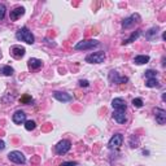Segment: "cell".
I'll list each match as a JSON object with an SVG mask.
<instances>
[{
	"label": "cell",
	"mask_w": 166,
	"mask_h": 166,
	"mask_svg": "<svg viewBox=\"0 0 166 166\" xmlns=\"http://www.w3.org/2000/svg\"><path fill=\"white\" fill-rule=\"evenodd\" d=\"M16 38L18 40H22L27 44H33L34 43V35L31 34V31L27 27H22L16 33Z\"/></svg>",
	"instance_id": "1"
},
{
	"label": "cell",
	"mask_w": 166,
	"mask_h": 166,
	"mask_svg": "<svg viewBox=\"0 0 166 166\" xmlns=\"http://www.w3.org/2000/svg\"><path fill=\"white\" fill-rule=\"evenodd\" d=\"M99 42L95 39H90V40H82L74 46L75 51H87V49H92L93 47H97Z\"/></svg>",
	"instance_id": "2"
},
{
	"label": "cell",
	"mask_w": 166,
	"mask_h": 166,
	"mask_svg": "<svg viewBox=\"0 0 166 166\" xmlns=\"http://www.w3.org/2000/svg\"><path fill=\"white\" fill-rule=\"evenodd\" d=\"M104 60H105L104 52H95L86 57V62H90V64H101V62H104Z\"/></svg>",
	"instance_id": "3"
},
{
	"label": "cell",
	"mask_w": 166,
	"mask_h": 166,
	"mask_svg": "<svg viewBox=\"0 0 166 166\" xmlns=\"http://www.w3.org/2000/svg\"><path fill=\"white\" fill-rule=\"evenodd\" d=\"M8 158H9L12 162L18 163V165H23V163L26 162L25 156H23L20 150H13V152H10L9 154H8Z\"/></svg>",
	"instance_id": "4"
},
{
	"label": "cell",
	"mask_w": 166,
	"mask_h": 166,
	"mask_svg": "<svg viewBox=\"0 0 166 166\" xmlns=\"http://www.w3.org/2000/svg\"><path fill=\"white\" fill-rule=\"evenodd\" d=\"M70 148H71V143H70L69 140H61V142L56 145L54 149H56L57 154H65V153H67L70 150Z\"/></svg>",
	"instance_id": "5"
},
{
	"label": "cell",
	"mask_w": 166,
	"mask_h": 166,
	"mask_svg": "<svg viewBox=\"0 0 166 166\" xmlns=\"http://www.w3.org/2000/svg\"><path fill=\"white\" fill-rule=\"evenodd\" d=\"M122 143H123V136H122V134H116L110 140H109L108 147H109V149H118V148L122 145Z\"/></svg>",
	"instance_id": "6"
},
{
	"label": "cell",
	"mask_w": 166,
	"mask_h": 166,
	"mask_svg": "<svg viewBox=\"0 0 166 166\" xmlns=\"http://www.w3.org/2000/svg\"><path fill=\"white\" fill-rule=\"evenodd\" d=\"M136 22H140V16L137 14V13H134V14H131L130 17L124 18L123 22H122V27H123V29H130L131 26H134Z\"/></svg>",
	"instance_id": "7"
},
{
	"label": "cell",
	"mask_w": 166,
	"mask_h": 166,
	"mask_svg": "<svg viewBox=\"0 0 166 166\" xmlns=\"http://www.w3.org/2000/svg\"><path fill=\"white\" fill-rule=\"evenodd\" d=\"M109 80H110V83H114V84H121V83H126L129 80V78L121 77L117 71H110L109 73Z\"/></svg>",
	"instance_id": "8"
},
{
	"label": "cell",
	"mask_w": 166,
	"mask_h": 166,
	"mask_svg": "<svg viewBox=\"0 0 166 166\" xmlns=\"http://www.w3.org/2000/svg\"><path fill=\"white\" fill-rule=\"evenodd\" d=\"M112 106L114 108V110H122V112H124V110H126V108H127V104H126V101H124L123 99L116 97V99H113V100H112Z\"/></svg>",
	"instance_id": "9"
},
{
	"label": "cell",
	"mask_w": 166,
	"mask_h": 166,
	"mask_svg": "<svg viewBox=\"0 0 166 166\" xmlns=\"http://www.w3.org/2000/svg\"><path fill=\"white\" fill-rule=\"evenodd\" d=\"M154 117H156V121H157L158 124H165L166 123V110L161 108H156L154 110Z\"/></svg>",
	"instance_id": "10"
},
{
	"label": "cell",
	"mask_w": 166,
	"mask_h": 166,
	"mask_svg": "<svg viewBox=\"0 0 166 166\" xmlns=\"http://www.w3.org/2000/svg\"><path fill=\"white\" fill-rule=\"evenodd\" d=\"M25 48L23 47H20V46H13L12 48H10V53H12L13 57H16V59H21V57L25 56Z\"/></svg>",
	"instance_id": "11"
},
{
	"label": "cell",
	"mask_w": 166,
	"mask_h": 166,
	"mask_svg": "<svg viewBox=\"0 0 166 166\" xmlns=\"http://www.w3.org/2000/svg\"><path fill=\"white\" fill-rule=\"evenodd\" d=\"M53 97L56 99V100L59 101H62V103H66V101H70L71 100V95H69V93L66 92H60V91H56V92H53Z\"/></svg>",
	"instance_id": "12"
},
{
	"label": "cell",
	"mask_w": 166,
	"mask_h": 166,
	"mask_svg": "<svg viewBox=\"0 0 166 166\" xmlns=\"http://www.w3.org/2000/svg\"><path fill=\"white\" fill-rule=\"evenodd\" d=\"M13 122L16 124H21L26 122V114L23 113L22 110H17L14 114H13Z\"/></svg>",
	"instance_id": "13"
},
{
	"label": "cell",
	"mask_w": 166,
	"mask_h": 166,
	"mask_svg": "<svg viewBox=\"0 0 166 166\" xmlns=\"http://www.w3.org/2000/svg\"><path fill=\"white\" fill-rule=\"evenodd\" d=\"M25 13V8H22V7H17V8H14L13 10H10V14H9V18L12 21H16V20H18V18L21 17V16Z\"/></svg>",
	"instance_id": "14"
},
{
	"label": "cell",
	"mask_w": 166,
	"mask_h": 166,
	"mask_svg": "<svg viewBox=\"0 0 166 166\" xmlns=\"http://www.w3.org/2000/svg\"><path fill=\"white\" fill-rule=\"evenodd\" d=\"M112 116H113L114 121L118 122V123H124V122H126V119H127L124 112H122V110H114Z\"/></svg>",
	"instance_id": "15"
},
{
	"label": "cell",
	"mask_w": 166,
	"mask_h": 166,
	"mask_svg": "<svg viewBox=\"0 0 166 166\" xmlns=\"http://www.w3.org/2000/svg\"><path fill=\"white\" fill-rule=\"evenodd\" d=\"M142 35V30H136V31H134V33L131 34V35H130V38H127V39H124L123 42H122V44H129V43H132V42L134 40H136L137 38H139V36Z\"/></svg>",
	"instance_id": "16"
},
{
	"label": "cell",
	"mask_w": 166,
	"mask_h": 166,
	"mask_svg": "<svg viewBox=\"0 0 166 166\" xmlns=\"http://www.w3.org/2000/svg\"><path fill=\"white\" fill-rule=\"evenodd\" d=\"M149 61V56H147V54H139V56H136L134 59V62L137 65H143V64H147V62Z\"/></svg>",
	"instance_id": "17"
},
{
	"label": "cell",
	"mask_w": 166,
	"mask_h": 166,
	"mask_svg": "<svg viewBox=\"0 0 166 166\" xmlns=\"http://www.w3.org/2000/svg\"><path fill=\"white\" fill-rule=\"evenodd\" d=\"M42 65H43V62H42V60H39V59H30L29 60V66H30L31 69H39V67H42Z\"/></svg>",
	"instance_id": "18"
},
{
	"label": "cell",
	"mask_w": 166,
	"mask_h": 166,
	"mask_svg": "<svg viewBox=\"0 0 166 166\" xmlns=\"http://www.w3.org/2000/svg\"><path fill=\"white\" fill-rule=\"evenodd\" d=\"M145 86L149 88H153V87H160V83H158V80L156 79H147V82H145Z\"/></svg>",
	"instance_id": "19"
},
{
	"label": "cell",
	"mask_w": 166,
	"mask_h": 166,
	"mask_svg": "<svg viewBox=\"0 0 166 166\" xmlns=\"http://www.w3.org/2000/svg\"><path fill=\"white\" fill-rule=\"evenodd\" d=\"M0 71L3 73L4 75H7V77H10V75L13 74V69L10 66H8V65H5V66H3L1 69H0Z\"/></svg>",
	"instance_id": "20"
},
{
	"label": "cell",
	"mask_w": 166,
	"mask_h": 166,
	"mask_svg": "<svg viewBox=\"0 0 166 166\" xmlns=\"http://www.w3.org/2000/svg\"><path fill=\"white\" fill-rule=\"evenodd\" d=\"M156 77H157V71H156V70L149 69L145 71V78H147V79H154Z\"/></svg>",
	"instance_id": "21"
},
{
	"label": "cell",
	"mask_w": 166,
	"mask_h": 166,
	"mask_svg": "<svg viewBox=\"0 0 166 166\" xmlns=\"http://www.w3.org/2000/svg\"><path fill=\"white\" fill-rule=\"evenodd\" d=\"M36 127V123L34 121H26L25 122V129L27 130V131H31V130H34Z\"/></svg>",
	"instance_id": "22"
},
{
	"label": "cell",
	"mask_w": 166,
	"mask_h": 166,
	"mask_svg": "<svg viewBox=\"0 0 166 166\" xmlns=\"http://www.w3.org/2000/svg\"><path fill=\"white\" fill-rule=\"evenodd\" d=\"M20 101H21L22 104H30L31 101H33V97H31L30 95H23L22 97L20 99Z\"/></svg>",
	"instance_id": "23"
},
{
	"label": "cell",
	"mask_w": 166,
	"mask_h": 166,
	"mask_svg": "<svg viewBox=\"0 0 166 166\" xmlns=\"http://www.w3.org/2000/svg\"><path fill=\"white\" fill-rule=\"evenodd\" d=\"M132 105L135 106V108H142L143 106V100L142 99H134V100H132Z\"/></svg>",
	"instance_id": "24"
},
{
	"label": "cell",
	"mask_w": 166,
	"mask_h": 166,
	"mask_svg": "<svg viewBox=\"0 0 166 166\" xmlns=\"http://www.w3.org/2000/svg\"><path fill=\"white\" fill-rule=\"evenodd\" d=\"M154 34H157V29L153 27V29H150V30L147 33V38L149 39V40H152V39H153V35H154Z\"/></svg>",
	"instance_id": "25"
},
{
	"label": "cell",
	"mask_w": 166,
	"mask_h": 166,
	"mask_svg": "<svg viewBox=\"0 0 166 166\" xmlns=\"http://www.w3.org/2000/svg\"><path fill=\"white\" fill-rule=\"evenodd\" d=\"M5 16V7L3 4H0V20H3Z\"/></svg>",
	"instance_id": "26"
},
{
	"label": "cell",
	"mask_w": 166,
	"mask_h": 166,
	"mask_svg": "<svg viewBox=\"0 0 166 166\" xmlns=\"http://www.w3.org/2000/svg\"><path fill=\"white\" fill-rule=\"evenodd\" d=\"M79 86H80V87H88V86H90V82L86 80V79H80L79 80Z\"/></svg>",
	"instance_id": "27"
},
{
	"label": "cell",
	"mask_w": 166,
	"mask_h": 166,
	"mask_svg": "<svg viewBox=\"0 0 166 166\" xmlns=\"http://www.w3.org/2000/svg\"><path fill=\"white\" fill-rule=\"evenodd\" d=\"M75 165H78V163L77 162H71V161H70V162H62L60 166H75Z\"/></svg>",
	"instance_id": "28"
},
{
	"label": "cell",
	"mask_w": 166,
	"mask_h": 166,
	"mask_svg": "<svg viewBox=\"0 0 166 166\" xmlns=\"http://www.w3.org/2000/svg\"><path fill=\"white\" fill-rule=\"evenodd\" d=\"M4 148H5V143L3 140H0V150H3Z\"/></svg>",
	"instance_id": "29"
},
{
	"label": "cell",
	"mask_w": 166,
	"mask_h": 166,
	"mask_svg": "<svg viewBox=\"0 0 166 166\" xmlns=\"http://www.w3.org/2000/svg\"><path fill=\"white\" fill-rule=\"evenodd\" d=\"M75 166H78V165H75Z\"/></svg>",
	"instance_id": "30"
}]
</instances>
